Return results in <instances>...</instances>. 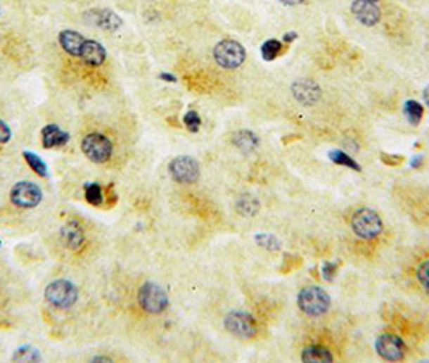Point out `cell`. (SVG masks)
Returning a JSON list of instances; mask_svg holds the SVG:
<instances>
[{
	"label": "cell",
	"instance_id": "1",
	"mask_svg": "<svg viewBox=\"0 0 429 363\" xmlns=\"http://www.w3.org/2000/svg\"><path fill=\"white\" fill-rule=\"evenodd\" d=\"M297 307L309 317H321L331 307V297L318 286L304 288L297 295Z\"/></svg>",
	"mask_w": 429,
	"mask_h": 363
},
{
	"label": "cell",
	"instance_id": "12",
	"mask_svg": "<svg viewBox=\"0 0 429 363\" xmlns=\"http://www.w3.org/2000/svg\"><path fill=\"white\" fill-rule=\"evenodd\" d=\"M290 91H293V96L295 101L307 107L315 106V103L320 102V98H321V87L312 79L295 81L293 87H290Z\"/></svg>",
	"mask_w": 429,
	"mask_h": 363
},
{
	"label": "cell",
	"instance_id": "22",
	"mask_svg": "<svg viewBox=\"0 0 429 363\" xmlns=\"http://www.w3.org/2000/svg\"><path fill=\"white\" fill-rule=\"evenodd\" d=\"M404 115L409 120L410 125H420L423 120V115H425V110H423V106L420 102L416 101H406L404 103Z\"/></svg>",
	"mask_w": 429,
	"mask_h": 363
},
{
	"label": "cell",
	"instance_id": "26",
	"mask_svg": "<svg viewBox=\"0 0 429 363\" xmlns=\"http://www.w3.org/2000/svg\"><path fill=\"white\" fill-rule=\"evenodd\" d=\"M255 241L258 242V246L260 247H265V249L268 250H279L281 249V242H279L276 238H274L273 234H268V233H262V234H257L255 236Z\"/></svg>",
	"mask_w": 429,
	"mask_h": 363
},
{
	"label": "cell",
	"instance_id": "23",
	"mask_svg": "<svg viewBox=\"0 0 429 363\" xmlns=\"http://www.w3.org/2000/svg\"><path fill=\"white\" fill-rule=\"evenodd\" d=\"M23 157H25V160L27 162V165H30V168L32 170V172H34L36 174L42 176V178H47V176H49L47 165L44 163L42 158H39L36 155V153H32V152H25Z\"/></svg>",
	"mask_w": 429,
	"mask_h": 363
},
{
	"label": "cell",
	"instance_id": "6",
	"mask_svg": "<svg viewBox=\"0 0 429 363\" xmlns=\"http://www.w3.org/2000/svg\"><path fill=\"white\" fill-rule=\"evenodd\" d=\"M46 299L58 309H70L78 300V289L67 279H57L46 288Z\"/></svg>",
	"mask_w": 429,
	"mask_h": 363
},
{
	"label": "cell",
	"instance_id": "30",
	"mask_svg": "<svg viewBox=\"0 0 429 363\" xmlns=\"http://www.w3.org/2000/svg\"><path fill=\"white\" fill-rule=\"evenodd\" d=\"M10 137H12V131H10L7 123L0 120V144H7Z\"/></svg>",
	"mask_w": 429,
	"mask_h": 363
},
{
	"label": "cell",
	"instance_id": "4",
	"mask_svg": "<svg viewBox=\"0 0 429 363\" xmlns=\"http://www.w3.org/2000/svg\"><path fill=\"white\" fill-rule=\"evenodd\" d=\"M224 328L239 339H254L258 333L255 318L242 310L229 312L224 318Z\"/></svg>",
	"mask_w": 429,
	"mask_h": 363
},
{
	"label": "cell",
	"instance_id": "20",
	"mask_svg": "<svg viewBox=\"0 0 429 363\" xmlns=\"http://www.w3.org/2000/svg\"><path fill=\"white\" fill-rule=\"evenodd\" d=\"M328 157H329V160H331L335 165H340V167L355 170V172H361L360 163H357L354 158H352V155L345 153L344 151H339V148H333V151H329Z\"/></svg>",
	"mask_w": 429,
	"mask_h": 363
},
{
	"label": "cell",
	"instance_id": "19",
	"mask_svg": "<svg viewBox=\"0 0 429 363\" xmlns=\"http://www.w3.org/2000/svg\"><path fill=\"white\" fill-rule=\"evenodd\" d=\"M300 359L304 362H334V355L323 345H309L302 350Z\"/></svg>",
	"mask_w": 429,
	"mask_h": 363
},
{
	"label": "cell",
	"instance_id": "36",
	"mask_svg": "<svg viewBox=\"0 0 429 363\" xmlns=\"http://www.w3.org/2000/svg\"><path fill=\"white\" fill-rule=\"evenodd\" d=\"M162 79H168V81H172V82L176 81L174 76H172V75H162Z\"/></svg>",
	"mask_w": 429,
	"mask_h": 363
},
{
	"label": "cell",
	"instance_id": "2",
	"mask_svg": "<svg viewBox=\"0 0 429 363\" xmlns=\"http://www.w3.org/2000/svg\"><path fill=\"white\" fill-rule=\"evenodd\" d=\"M352 231L359 236L360 239L370 241L378 238L383 233V219L371 208H359L350 219Z\"/></svg>",
	"mask_w": 429,
	"mask_h": 363
},
{
	"label": "cell",
	"instance_id": "5",
	"mask_svg": "<svg viewBox=\"0 0 429 363\" xmlns=\"http://www.w3.org/2000/svg\"><path fill=\"white\" fill-rule=\"evenodd\" d=\"M81 148L84 155L94 163H105L113 153V146L107 136L101 133L87 134L81 142Z\"/></svg>",
	"mask_w": 429,
	"mask_h": 363
},
{
	"label": "cell",
	"instance_id": "10",
	"mask_svg": "<svg viewBox=\"0 0 429 363\" xmlns=\"http://www.w3.org/2000/svg\"><path fill=\"white\" fill-rule=\"evenodd\" d=\"M375 348L378 355L388 362H399L405 357V343L395 334L384 333L378 336Z\"/></svg>",
	"mask_w": 429,
	"mask_h": 363
},
{
	"label": "cell",
	"instance_id": "21",
	"mask_svg": "<svg viewBox=\"0 0 429 363\" xmlns=\"http://www.w3.org/2000/svg\"><path fill=\"white\" fill-rule=\"evenodd\" d=\"M283 42L278 41V39H268L262 44L260 47V53H262V58L265 60V62H273L274 58H278L279 55L283 53Z\"/></svg>",
	"mask_w": 429,
	"mask_h": 363
},
{
	"label": "cell",
	"instance_id": "7",
	"mask_svg": "<svg viewBox=\"0 0 429 363\" xmlns=\"http://www.w3.org/2000/svg\"><path fill=\"white\" fill-rule=\"evenodd\" d=\"M137 300L139 305L147 313H162L168 307V295L160 286L155 283H144L141 286L139 293H137Z\"/></svg>",
	"mask_w": 429,
	"mask_h": 363
},
{
	"label": "cell",
	"instance_id": "38",
	"mask_svg": "<svg viewBox=\"0 0 429 363\" xmlns=\"http://www.w3.org/2000/svg\"><path fill=\"white\" fill-rule=\"evenodd\" d=\"M0 244H2V242H0Z\"/></svg>",
	"mask_w": 429,
	"mask_h": 363
},
{
	"label": "cell",
	"instance_id": "15",
	"mask_svg": "<svg viewBox=\"0 0 429 363\" xmlns=\"http://www.w3.org/2000/svg\"><path fill=\"white\" fill-rule=\"evenodd\" d=\"M81 58L91 67H101L107 58V51L102 44L96 41H86L81 52Z\"/></svg>",
	"mask_w": 429,
	"mask_h": 363
},
{
	"label": "cell",
	"instance_id": "11",
	"mask_svg": "<svg viewBox=\"0 0 429 363\" xmlns=\"http://www.w3.org/2000/svg\"><path fill=\"white\" fill-rule=\"evenodd\" d=\"M350 12L363 26L371 27L381 21V8L370 0H354L350 5Z\"/></svg>",
	"mask_w": 429,
	"mask_h": 363
},
{
	"label": "cell",
	"instance_id": "3",
	"mask_svg": "<svg viewBox=\"0 0 429 363\" xmlns=\"http://www.w3.org/2000/svg\"><path fill=\"white\" fill-rule=\"evenodd\" d=\"M213 58L224 70H236L245 62V49L234 39L219 41L213 49Z\"/></svg>",
	"mask_w": 429,
	"mask_h": 363
},
{
	"label": "cell",
	"instance_id": "18",
	"mask_svg": "<svg viewBox=\"0 0 429 363\" xmlns=\"http://www.w3.org/2000/svg\"><path fill=\"white\" fill-rule=\"evenodd\" d=\"M258 142H260L258 136L250 129H241L233 136V144L244 153L254 152L258 147Z\"/></svg>",
	"mask_w": 429,
	"mask_h": 363
},
{
	"label": "cell",
	"instance_id": "16",
	"mask_svg": "<svg viewBox=\"0 0 429 363\" xmlns=\"http://www.w3.org/2000/svg\"><path fill=\"white\" fill-rule=\"evenodd\" d=\"M60 236H62L63 244L67 246L68 249H73V250L79 249V247L82 246V242H84V231H82L79 224L75 222H70L65 224L62 231H60Z\"/></svg>",
	"mask_w": 429,
	"mask_h": 363
},
{
	"label": "cell",
	"instance_id": "28",
	"mask_svg": "<svg viewBox=\"0 0 429 363\" xmlns=\"http://www.w3.org/2000/svg\"><path fill=\"white\" fill-rule=\"evenodd\" d=\"M416 278L425 288L429 291V260L423 262L420 267L416 269Z\"/></svg>",
	"mask_w": 429,
	"mask_h": 363
},
{
	"label": "cell",
	"instance_id": "35",
	"mask_svg": "<svg viewBox=\"0 0 429 363\" xmlns=\"http://www.w3.org/2000/svg\"><path fill=\"white\" fill-rule=\"evenodd\" d=\"M421 163H423V157H421V155H418V158H415V160L411 162V167H414V168H418V167H420Z\"/></svg>",
	"mask_w": 429,
	"mask_h": 363
},
{
	"label": "cell",
	"instance_id": "34",
	"mask_svg": "<svg viewBox=\"0 0 429 363\" xmlns=\"http://www.w3.org/2000/svg\"><path fill=\"white\" fill-rule=\"evenodd\" d=\"M423 101H425V103L429 107V86H426L425 91H423Z\"/></svg>",
	"mask_w": 429,
	"mask_h": 363
},
{
	"label": "cell",
	"instance_id": "24",
	"mask_svg": "<svg viewBox=\"0 0 429 363\" xmlns=\"http://www.w3.org/2000/svg\"><path fill=\"white\" fill-rule=\"evenodd\" d=\"M86 200L91 203V205L98 207L103 202V194H102V188L98 184H86Z\"/></svg>",
	"mask_w": 429,
	"mask_h": 363
},
{
	"label": "cell",
	"instance_id": "27",
	"mask_svg": "<svg viewBox=\"0 0 429 363\" xmlns=\"http://www.w3.org/2000/svg\"><path fill=\"white\" fill-rule=\"evenodd\" d=\"M183 121H184L186 128H188L191 133H197V131H199V128H200V125H202V120L199 117V113L194 112V110H191V112L186 113Z\"/></svg>",
	"mask_w": 429,
	"mask_h": 363
},
{
	"label": "cell",
	"instance_id": "8",
	"mask_svg": "<svg viewBox=\"0 0 429 363\" xmlns=\"http://www.w3.org/2000/svg\"><path fill=\"white\" fill-rule=\"evenodd\" d=\"M168 172L172 174V178L178 183L183 184H191L196 183L200 176V167L197 160H194L192 157L183 155V157H176L168 165Z\"/></svg>",
	"mask_w": 429,
	"mask_h": 363
},
{
	"label": "cell",
	"instance_id": "17",
	"mask_svg": "<svg viewBox=\"0 0 429 363\" xmlns=\"http://www.w3.org/2000/svg\"><path fill=\"white\" fill-rule=\"evenodd\" d=\"M70 141V134L58 128L57 125H47L42 129V146L46 148H53L65 146Z\"/></svg>",
	"mask_w": 429,
	"mask_h": 363
},
{
	"label": "cell",
	"instance_id": "13",
	"mask_svg": "<svg viewBox=\"0 0 429 363\" xmlns=\"http://www.w3.org/2000/svg\"><path fill=\"white\" fill-rule=\"evenodd\" d=\"M86 21H89L97 27L107 31H117L120 26H123V20L120 16L107 8H94L84 13Z\"/></svg>",
	"mask_w": 429,
	"mask_h": 363
},
{
	"label": "cell",
	"instance_id": "29",
	"mask_svg": "<svg viewBox=\"0 0 429 363\" xmlns=\"http://www.w3.org/2000/svg\"><path fill=\"white\" fill-rule=\"evenodd\" d=\"M335 273H338V265L331 262H326L323 265V278L326 279V281H334Z\"/></svg>",
	"mask_w": 429,
	"mask_h": 363
},
{
	"label": "cell",
	"instance_id": "37",
	"mask_svg": "<svg viewBox=\"0 0 429 363\" xmlns=\"http://www.w3.org/2000/svg\"><path fill=\"white\" fill-rule=\"evenodd\" d=\"M370 2H375V4H378V0H370Z\"/></svg>",
	"mask_w": 429,
	"mask_h": 363
},
{
	"label": "cell",
	"instance_id": "9",
	"mask_svg": "<svg viewBox=\"0 0 429 363\" xmlns=\"http://www.w3.org/2000/svg\"><path fill=\"white\" fill-rule=\"evenodd\" d=\"M10 199L20 208H34L42 200V191L37 184L30 181H20L10 191Z\"/></svg>",
	"mask_w": 429,
	"mask_h": 363
},
{
	"label": "cell",
	"instance_id": "25",
	"mask_svg": "<svg viewBox=\"0 0 429 363\" xmlns=\"http://www.w3.org/2000/svg\"><path fill=\"white\" fill-rule=\"evenodd\" d=\"M39 359H41L39 352H37L34 348H30V345L20 348L13 354V360L16 362H37Z\"/></svg>",
	"mask_w": 429,
	"mask_h": 363
},
{
	"label": "cell",
	"instance_id": "14",
	"mask_svg": "<svg viewBox=\"0 0 429 363\" xmlns=\"http://www.w3.org/2000/svg\"><path fill=\"white\" fill-rule=\"evenodd\" d=\"M58 42L65 52H68L70 55H75V57H81L82 47H84L86 39L84 36L79 34V32L65 30L58 34Z\"/></svg>",
	"mask_w": 429,
	"mask_h": 363
},
{
	"label": "cell",
	"instance_id": "32",
	"mask_svg": "<svg viewBox=\"0 0 429 363\" xmlns=\"http://www.w3.org/2000/svg\"><path fill=\"white\" fill-rule=\"evenodd\" d=\"M283 5H288V7H295V5H304L310 0H279Z\"/></svg>",
	"mask_w": 429,
	"mask_h": 363
},
{
	"label": "cell",
	"instance_id": "31",
	"mask_svg": "<svg viewBox=\"0 0 429 363\" xmlns=\"http://www.w3.org/2000/svg\"><path fill=\"white\" fill-rule=\"evenodd\" d=\"M381 158H383V162H384V163L390 165V167H397V165H400V163L404 162V158H402V157H388L386 153H383Z\"/></svg>",
	"mask_w": 429,
	"mask_h": 363
},
{
	"label": "cell",
	"instance_id": "33",
	"mask_svg": "<svg viewBox=\"0 0 429 363\" xmlns=\"http://www.w3.org/2000/svg\"><path fill=\"white\" fill-rule=\"evenodd\" d=\"M297 37H299V34H297L295 31H290V32H286V34L283 36V41L286 42V44H290V42H294Z\"/></svg>",
	"mask_w": 429,
	"mask_h": 363
}]
</instances>
